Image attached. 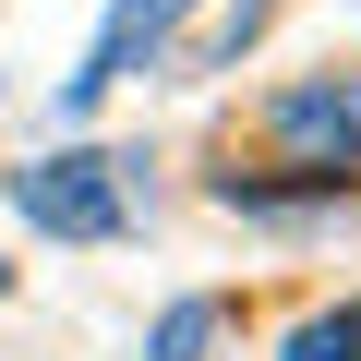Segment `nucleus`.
I'll use <instances>...</instances> for the list:
<instances>
[{"instance_id": "39448f33", "label": "nucleus", "mask_w": 361, "mask_h": 361, "mask_svg": "<svg viewBox=\"0 0 361 361\" xmlns=\"http://www.w3.org/2000/svg\"><path fill=\"white\" fill-rule=\"evenodd\" d=\"M289 361H361V301H337V313L289 325Z\"/></svg>"}, {"instance_id": "f03ea898", "label": "nucleus", "mask_w": 361, "mask_h": 361, "mask_svg": "<svg viewBox=\"0 0 361 361\" xmlns=\"http://www.w3.org/2000/svg\"><path fill=\"white\" fill-rule=\"evenodd\" d=\"M313 180H349L361 169V73H325V85H289L277 97V121H265Z\"/></svg>"}, {"instance_id": "f257e3e1", "label": "nucleus", "mask_w": 361, "mask_h": 361, "mask_svg": "<svg viewBox=\"0 0 361 361\" xmlns=\"http://www.w3.org/2000/svg\"><path fill=\"white\" fill-rule=\"evenodd\" d=\"M13 205L49 241H121L133 229V157H37V169H13Z\"/></svg>"}, {"instance_id": "7ed1b4c3", "label": "nucleus", "mask_w": 361, "mask_h": 361, "mask_svg": "<svg viewBox=\"0 0 361 361\" xmlns=\"http://www.w3.org/2000/svg\"><path fill=\"white\" fill-rule=\"evenodd\" d=\"M180 13H193V0H109L97 49H85V61L61 73V109H97L109 85H133V73H145V61L169 49V25H180Z\"/></svg>"}, {"instance_id": "423d86ee", "label": "nucleus", "mask_w": 361, "mask_h": 361, "mask_svg": "<svg viewBox=\"0 0 361 361\" xmlns=\"http://www.w3.org/2000/svg\"><path fill=\"white\" fill-rule=\"evenodd\" d=\"M0 289H13V277H0Z\"/></svg>"}, {"instance_id": "20e7f679", "label": "nucleus", "mask_w": 361, "mask_h": 361, "mask_svg": "<svg viewBox=\"0 0 361 361\" xmlns=\"http://www.w3.org/2000/svg\"><path fill=\"white\" fill-rule=\"evenodd\" d=\"M217 325H229L217 301H169V313H157V337H145V361H205V349H217Z\"/></svg>"}]
</instances>
